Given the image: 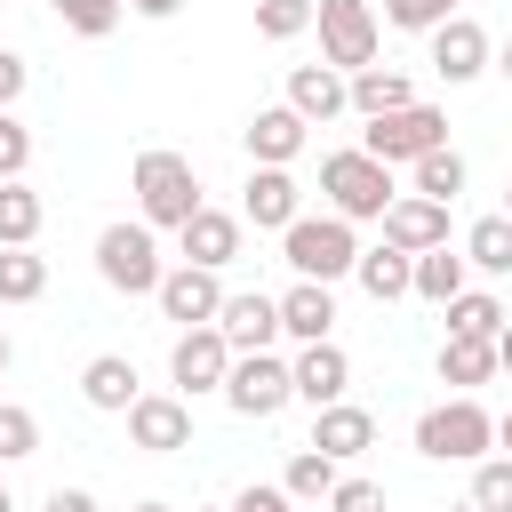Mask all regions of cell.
Here are the masks:
<instances>
[{"mask_svg":"<svg viewBox=\"0 0 512 512\" xmlns=\"http://www.w3.org/2000/svg\"><path fill=\"white\" fill-rule=\"evenodd\" d=\"M128 192H136V224L144 232H176L192 208H208L200 200V176H192V160L184 152H136V168H128Z\"/></svg>","mask_w":512,"mask_h":512,"instance_id":"1","label":"cell"},{"mask_svg":"<svg viewBox=\"0 0 512 512\" xmlns=\"http://www.w3.org/2000/svg\"><path fill=\"white\" fill-rule=\"evenodd\" d=\"M496 432L504 424L472 392H456V400H440V408L416 416V456H432V464H480V456H496Z\"/></svg>","mask_w":512,"mask_h":512,"instance_id":"2","label":"cell"},{"mask_svg":"<svg viewBox=\"0 0 512 512\" xmlns=\"http://www.w3.org/2000/svg\"><path fill=\"white\" fill-rule=\"evenodd\" d=\"M320 192H328V216H344V224H376V216L392 208V168H376L360 144H344V152L320 160Z\"/></svg>","mask_w":512,"mask_h":512,"instance_id":"3","label":"cell"},{"mask_svg":"<svg viewBox=\"0 0 512 512\" xmlns=\"http://www.w3.org/2000/svg\"><path fill=\"white\" fill-rule=\"evenodd\" d=\"M352 256H360V240H352V224H344V216H296V224L280 232V264H288L296 280L336 288V280L352 272Z\"/></svg>","mask_w":512,"mask_h":512,"instance_id":"4","label":"cell"},{"mask_svg":"<svg viewBox=\"0 0 512 512\" xmlns=\"http://www.w3.org/2000/svg\"><path fill=\"white\" fill-rule=\"evenodd\" d=\"M312 24H320V64L328 72H368L376 64V40H384V24H376V8L368 0H312Z\"/></svg>","mask_w":512,"mask_h":512,"instance_id":"5","label":"cell"},{"mask_svg":"<svg viewBox=\"0 0 512 512\" xmlns=\"http://www.w3.org/2000/svg\"><path fill=\"white\" fill-rule=\"evenodd\" d=\"M440 144H448V112H432V104H400V112H384V120L360 128V152L376 168H408V160H424Z\"/></svg>","mask_w":512,"mask_h":512,"instance_id":"6","label":"cell"},{"mask_svg":"<svg viewBox=\"0 0 512 512\" xmlns=\"http://www.w3.org/2000/svg\"><path fill=\"white\" fill-rule=\"evenodd\" d=\"M160 272H168V264H160V240H152L144 224L120 216V224L96 232V280H104V288H120V296H152Z\"/></svg>","mask_w":512,"mask_h":512,"instance_id":"7","label":"cell"},{"mask_svg":"<svg viewBox=\"0 0 512 512\" xmlns=\"http://www.w3.org/2000/svg\"><path fill=\"white\" fill-rule=\"evenodd\" d=\"M216 392H224L232 416H256V424H264V416L288 408V360H280V352H232V368H224Z\"/></svg>","mask_w":512,"mask_h":512,"instance_id":"8","label":"cell"},{"mask_svg":"<svg viewBox=\"0 0 512 512\" xmlns=\"http://www.w3.org/2000/svg\"><path fill=\"white\" fill-rule=\"evenodd\" d=\"M120 416H128V440H136L144 456H176V448H192V400H176V392H136Z\"/></svg>","mask_w":512,"mask_h":512,"instance_id":"9","label":"cell"},{"mask_svg":"<svg viewBox=\"0 0 512 512\" xmlns=\"http://www.w3.org/2000/svg\"><path fill=\"white\" fill-rule=\"evenodd\" d=\"M152 304H160V320H176V328H208L216 304H224V280L200 272V264H168L160 288H152Z\"/></svg>","mask_w":512,"mask_h":512,"instance_id":"10","label":"cell"},{"mask_svg":"<svg viewBox=\"0 0 512 512\" xmlns=\"http://www.w3.org/2000/svg\"><path fill=\"white\" fill-rule=\"evenodd\" d=\"M224 368H232V352H224V336H216V328H176V344H168L176 400H192V392H216V384H224Z\"/></svg>","mask_w":512,"mask_h":512,"instance_id":"11","label":"cell"},{"mask_svg":"<svg viewBox=\"0 0 512 512\" xmlns=\"http://www.w3.org/2000/svg\"><path fill=\"white\" fill-rule=\"evenodd\" d=\"M344 392H352V360H344L336 336H328V344H304V352L288 360V400L328 408V400H344Z\"/></svg>","mask_w":512,"mask_h":512,"instance_id":"12","label":"cell"},{"mask_svg":"<svg viewBox=\"0 0 512 512\" xmlns=\"http://www.w3.org/2000/svg\"><path fill=\"white\" fill-rule=\"evenodd\" d=\"M208 328L224 336V352H272V336H280V304H272L264 288H248V296H224Z\"/></svg>","mask_w":512,"mask_h":512,"instance_id":"13","label":"cell"},{"mask_svg":"<svg viewBox=\"0 0 512 512\" xmlns=\"http://www.w3.org/2000/svg\"><path fill=\"white\" fill-rule=\"evenodd\" d=\"M424 40H432V72H440L448 88H464V80L488 72V32H480L472 16H448V24H432Z\"/></svg>","mask_w":512,"mask_h":512,"instance_id":"14","label":"cell"},{"mask_svg":"<svg viewBox=\"0 0 512 512\" xmlns=\"http://www.w3.org/2000/svg\"><path fill=\"white\" fill-rule=\"evenodd\" d=\"M296 216H304V192H296V176H288V168H248L240 224H256V232H288Z\"/></svg>","mask_w":512,"mask_h":512,"instance_id":"15","label":"cell"},{"mask_svg":"<svg viewBox=\"0 0 512 512\" xmlns=\"http://www.w3.org/2000/svg\"><path fill=\"white\" fill-rule=\"evenodd\" d=\"M376 224H384V248H400V256H424V248L448 240V208L440 200H416V192H392V208Z\"/></svg>","mask_w":512,"mask_h":512,"instance_id":"16","label":"cell"},{"mask_svg":"<svg viewBox=\"0 0 512 512\" xmlns=\"http://www.w3.org/2000/svg\"><path fill=\"white\" fill-rule=\"evenodd\" d=\"M304 448H320L328 464H352V456L376 448V416L352 408V400H328V408H312V440Z\"/></svg>","mask_w":512,"mask_h":512,"instance_id":"17","label":"cell"},{"mask_svg":"<svg viewBox=\"0 0 512 512\" xmlns=\"http://www.w3.org/2000/svg\"><path fill=\"white\" fill-rule=\"evenodd\" d=\"M176 248H184V264H200V272H224V264L240 256V216H224V208H192V216L176 224Z\"/></svg>","mask_w":512,"mask_h":512,"instance_id":"18","label":"cell"},{"mask_svg":"<svg viewBox=\"0 0 512 512\" xmlns=\"http://www.w3.org/2000/svg\"><path fill=\"white\" fill-rule=\"evenodd\" d=\"M304 136H312V128H304L288 104H264V112L240 128V144H248V160H256V168H288V160L304 152Z\"/></svg>","mask_w":512,"mask_h":512,"instance_id":"19","label":"cell"},{"mask_svg":"<svg viewBox=\"0 0 512 512\" xmlns=\"http://www.w3.org/2000/svg\"><path fill=\"white\" fill-rule=\"evenodd\" d=\"M272 304H280V336H296V344H328V336H336V288L296 280V288L272 296Z\"/></svg>","mask_w":512,"mask_h":512,"instance_id":"20","label":"cell"},{"mask_svg":"<svg viewBox=\"0 0 512 512\" xmlns=\"http://www.w3.org/2000/svg\"><path fill=\"white\" fill-rule=\"evenodd\" d=\"M288 112H296L304 128L344 120V72H328V64H296V72H288Z\"/></svg>","mask_w":512,"mask_h":512,"instance_id":"21","label":"cell"},{"mask_svg":"<svg viewBox=\"0 0 512 512\" xmlns=\"http://www.w3.org/2000/svg\"><path fill=\"white\" fill-rule=\"evenodd\" d=\"M400 104H416V88H408V72H392V64H368V72L344 80V112H360V120H384V112H400Z\"/></svg>","mask_w":512,"mask_h":512,"instance_id":"22","label":"cell"},{"mask_svg":"<svg viewBox=\"0 0 512 512\" xmlns=\"http://www.w3.org/2000/svg\"><path fill=\"white\" fill-rule=\"evenodd\" d=\"M80 400H88L96 416H120V408L136 400V360H128V352H96V360L80 368Z\"/></svg>","mask_w":512,"mask_h":512,"instance_id":"23","label":"cell"},{"mask_svg":"<svg viewBox=\"0 0 512 512\" xmlns=\"http://www.w3.org/2000/svg\"><path fill=\"white\" fill-rule=\"evenodd\" d=\"M440 312H448V336H472V344H504V296H496V288H456Z\"/></svg>","mask_w":512,"mask_h":512,"instance_id":"24","label":"cell"},{"mask_svg":"<svg viewBox=\"0 0 512 512\" xmlns=\"http://www.w3.org/2000/svg\"><path fill=\"white\" fill-rule=\"evenodd\" d=\"M464 184H472V168H464V152H456V144H440V152L408 160V192H416V200H440V208H448Z\"/></svg>","mask_w":512,"mask_h":512,"instance_id":"25","label":"cell"},{"mask_svg":"<svg viewBox=\"0 0 512 512\" xmlns=\"http://www.w3.org/2000/svg\"><path fill=\"white\" fill-rule=\"evenodd\" d=\"M464 288V256L440 240V248H424V256H408V296H424V304H448Z\"/></svg>","mask_w":512,"mask_h":512,"instance_id":"26","label":"cell"},{"mask_svg":"<svg viewBox=\"0 0 512 512\" xmlns=\"http://www.w3.org/2000/svg\"><path fill=\"white\" fill-rule=\"evenodd\" d=\"M464 272H488V280L512 272V216H480L464 232Z\"/></svg>","mask_w":512,"mask_h":512,"instance_id":"27","label":"cell"},{"mask_svg":"<svg viewBox=\"0 0 512 512\" xmlns=\"http://www.w3.org/2000/svg\"><path fill=\"white\" fill-rule=\"evenodd\" d=\"M352 280H360L376 304H400V296H408V256L376 240V248H360V256H352Z\"/></svg>","mask_w":512,"mask_h":512,"instance_id":"28","label":"cell"},{"mask_svg":"<svg viewBox=\"0 0 512 512\" xmlns=\"http://www.w3.org/2000/svg\"><path fill=\"white\" fill-rule=\"evenodd\" d=\"M496 368H504V352H496V344H472V336H448V344H440V384H456V392L488 384Z\"/></svg>","mask_w":512,"mask_h":512,"instance_id":"29","label":"cell"},{"mask_svg":"<svg viewBox=\"0 0 512 512\" xmlns=\"http://www.w3.org/2000/svg\"><path fill=\"white\" fill-rule=\"evenodd\" d=\"M336 480H344V472H336L320 448H296V456H288V472H280V496H288V504H328V488H336Z\"/></svg>","mask_w":512,"mask_h":512,"instance_id":"30","label":"cell"},{"mask_svg":"<svg viewBox=\"0 0 512 512\" xmlns=\"http://www.w3.org/2000/svg\"><path fill=\"white\" fill-rule=\"evenodd\" d=\"M48 296V256L40 248H0V304H40Z\"/></svg>","mask_w":512,"mask_h":512,"instance_id":"31","label":"cell"},{"mask_svg":"<svg viewBox=\"0 0 512 512\" xmlns=\"http://www.w3.org/2000/svg\"><path fill=\"white\" fill-rule=\"evenodd\" d=\"M40 216H48V208H40V192H32L24 176L0 184V248H32V240H40Z\"/></svg>","mask_w":512,"mask_h":512,"instance_id":"32","label":"cell"},{"mask_svg":"<svg viewBox=\"0 0 512 512\" xmlns=\"http://www.w3.org/2000/svg\"><path fill=\"white\" fill-rule=\"evenodd\" d=\"M304 32H312V0H256V40L288 48V40H304Z\"/></svg>","mask_w":512,"mask_h":512,"instance_id":"33","label":"cell"},{"mask_svg":"<svg viewBox=\"0 0 512 512\" xmlns=\"http://www.w3.org/2000/svg\"><path fill=\"white\" fill-rule=\"evenodd\" d=\"M24 456H40V416L0 400V464H24Z\"/></svg>","mask_w":512,"mask_h":512,"instance_id":"34","label":"cell"},{"mask_svg":"<svg viewBox=\"0 0 512 512\" xmlns=\"http://www.w3.org/2000/svg\"><path fill=\"white\" fill-rule=\"evenodd\" d=\"M56 16H64V32H80V40H104V32L128 16V0H56Z\"/></svg>","mask_w":512,"mask_h":512,"instance_id":"35","label":"cell"},{"mask_svg":"<svg viewBox=\"0 0 512 512\" xmlns=\"http://www.w3.org/2000/svg\"><path fill=\"white\" fill-rule=\"evenodd\" d=\"M472 512H512V464L504 456H480L472 464Z\"/></svg>","mask_w":512,"mask_h":512,"instance_id":"36","label":"cell"},{"mask_svg":"<svg viewBox=\"0 0 512 512\" xmlns=\"http://www.w3.org/2000/svg\"><path fill=\"white\" fill-rule=\"evenodd\" d=\"M448 16H456V0H384V24L392 32H432Z\"/></svg>","mask_w":512,"mask_h":512,"instance_id":"37","label":"cell"},{"mask_svg":"<svg viewBox=\"0 0 512 512\" xmlns=\"http://www.w3.org/2000/svg\"><path fill=\"white\" fill-rule=\"evenodd\" d=\"M24 168H32V128L16 112H0V184H16Z\"/></svg>","mask_w":512,"mask_h":512,"instance_id":"38","label":"cell"},{"mask_svg":"<svg viewBox=\"0 0 512 512\" xmlns=\"http://www.w3.org/2000/svg\"><path fill=\"white\" fill-rule=\"evenodd\" d=\"M328 512H384V488L376 480H336L328 488Z\"/></svg>","mask_w":512,"mask_h":512,"instance_id":"39","label":"cell"},{"mask_svg":"<svg viewBox=\"0 0 512 512\" xmlns=\"http://www.w3.org/2000/svg\"><path fill=\"white\" fill-rule=\"evenodd\" d=\"M24 80H32V64H24L16 48H0V112H16V96H24Z\"/></svg>","mask_w":512,"mask_h":512,"instance_id":"40","label":"cell"},{"mask_svg":"<svg viewBox=\"0 0 512 512\" xmlns=\"http://www.w3.org/2000/svg\"><path fill=\"white\" fill-rule=\"evenodd\" d=\"M232 512H288V496H280V480H248L232 496Z\"/></svg>","mask_w":512,"mask_h":512,"instance_id":"41","label":"cell"},{"mask_svg":"<svg viewBox=\"0 0 512 512\" xmlns=\"http://www.w3.org/2000/svg\"><path fill=\"white\" fill-rule=\"evenodd\" d=\"M40 512H96V496H88V488H48Z\"/></svg>","mask_w":512,"mask_h":512,"instance_id":"42","label":"cell"},{"mask_svg":"<svg viewBox=\"0 0 512 512\" xmlns=\"http://www.w3.org/2000/svg\"><path fill=\"white\" fill-rule=\"evenodd\" d=\"M128 8H136V16H152V24H168V16L184 8V0H128Z\"/></svg>","mask_w":512,"mask_h":512,"instance_id":"43","label":"cell"},{"mask_svg":"<svg viewBox=\"0 0 512 512\" xmlns=\"http://www.w3.org/2000/svg\"><path fill=\"white\" fill-rule=\"evenodd\" d=\"M0 512H16V496H8V464H0Z\"/></svg>","mask_w":512,"mask_h":512,"instance_id":"44","label":"cell"},{"mask_svg":"<svg viewBox=\"0 0 512 512\" xmlns=\"http://www.w3.org/2000/svg\"><path fill=\"white\" fill-rule=\"evenodd\" d=\"M8 360H16V344H8V328H0V376H8Z\"/></svg>","mask_w":512,"mask_h":512,"instance_id":"45","label":"cell"},{"mask_svg":"<svg viewBox=\"0 0 512 512\" xmlns=\"http://www.w3.org/2000/svg\"><path fill=\"white\" fill-rule=\"evenodd\" d=\"M128 512H176V504H128Z\"/></svg>","mask_w":512,"mask_h":512,"instance_id":"46","label":"cell"},{"mask_svg":"<svg viewBox=\"0 0 512 512\" xmlns=\"http://www.w3.org/2000/svg\"><path fill=\"white\" fill-rule=\"evenodd\" d=\"M448 512H472V504H448Z\"/></svg>","mask_w":512,"mask_h":512,"instance_id":"47","label":"cell"}]
</instances>
